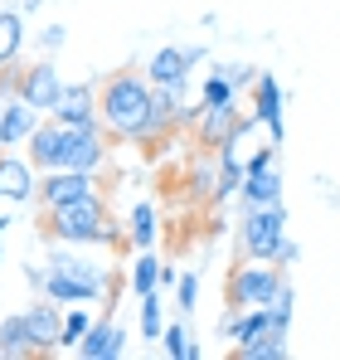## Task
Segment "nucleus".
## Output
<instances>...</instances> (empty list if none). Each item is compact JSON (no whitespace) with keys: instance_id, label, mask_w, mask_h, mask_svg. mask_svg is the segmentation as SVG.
Wrapping results in <instances>:
<instances>
[{"instance_id":"1a4fd4ad","label":"nucleus","mask_w":340,"mask_h":360,"mask_svg":"<svg viewBox=\"0 0 340 360\" xmlns=\"http://www.w3.org/2000/svg\"><path fill=\"white\" fill-rule=\"evenodd\" d=\"M248 127H253V117H238L233 103H224V108H209V103H204V117L195 127V146H200V151H219L233 136H243Z\"/></svg>"},{"instance_id":"2f4dec72","label":"nucleus","mask_w":340,"mask_h":360,"mask_svg":"<svg viewBox=\"0 0 340 360\" xmlns=\"http://www.w3.org/2000/svg\"><path fill=\"white\" fill-rule=\"evenodd\" d=\"M224 229H228V219H219V214H214V219H209V239H224Z\"/></svg>"},{"instance_id":"6e6552de","label":"nucleus","mask_w":340,"mask_h":360,"mask_svg":"<svg viewBox=\"0 0 340 360\" xmlns=\"http://www.w3.org/2000/svg\"><path fill=\"white\" fill-rule=\"evenodd\" d=\"M39 200V166L30 156L0 151V205H30Z\"/></svg>"},{"instance_id":"4468645a","label":"nucleus","mask_w":340,"mask_h":360,"mask_svg":"<svg viewBox=\"0 0 340 360\" xmlns=\"http://www.w3.org/2000/svg\"><path fill=\"white\" fill-rule=\"evenodd\" d=\"M78 356H83V360H122V356H126V331L117 326L112 316H98L93 331L83 336Z\"/></svg>"},{"instance_id":"72a5a7b5","label":"nucleus","mask_w":340,"mask_h":360,"mask_svg":"<svg viewBox=\"0 0 340 360\" xmlns=\"http://www.w3.org/2000/svg\"><path fill=\"white\" fill-rule=\"evenodd\" d=\"M5 229H10V219H5V214H0V239H5Z\"/></svg>"},{"instance_id":"e433bc0d","label":"nucleus","mask_w":340,"mask_h":360,"mask_svg":"<svg viewBox=\"0 0 340 360\" xmlns=\"http://www.w3.org/2000/svg\"><path fill=\"white\" fill-rule=\"evenodd\" d=\"M0 151H5V146H0Z\"/></svg>"},{"instance_id":"7ed1b4c3","label":"nucleus","mask_w":340,"mask_h":360,"mask_svg":"<svg viewBox=\"0 0 340 360\" xmlns=\"http://www.w3.org/2000/svg\"><path fill=\"white\" fill-rule=\"evenodd\" d=\"M238 239H243V253L248 258H258V263H273V253H277V243L287 239V205H253V210H243V219H238Z\"/></svg>"},{"instance_id":"dca6fc26","label":"nucleus","mask_w":340,"mask_h":360,"mask_svg":"<svg viewBox=\"0 0 340 360\" xmlns=\"http://www.w3.org/2000/svg\"><path fill=\"white\" fill-rule=\"evenodd\" d=\"M282 200V171L277 166H263V171H243V190H238V205L253 210V205H277Z\"/></svg>"},{"instance_id":"0eeeda50","label":"nucleus","mask_w":340,"mask_h":360,"mask_svg":"<svg viewBox=\"0 0 340 360\" xmlns=\"http://www.w3.org/2000/svg\"><path fill=\"white\" fill-rule=\"evenodd\" d=\"M83 195H98V176L93 171H39V210H58L73 205Z\"/></svg>"},{"instance_id":"c756f323","label":"nucleus","mask_w":340,"mask_h":360,"mask_svg":"<svg viewBox=\"0 0 340 360\" xmlns=\"http://www.w3.org/2000/svg\"><path fill=\"white\" fill-rule=\"evenodd\" d=\"M63 44H68V30H63V25H49V30H39V54H49V59H54Z\"/></svg>"},{"instance_id":"6ab92c4d","label":"nucleus","mask_w":340,"mask_h":360,"mask_svg":"<svg viewBox=\"0 0 340 360\" xmlns=\"http://www.w3.org/2000/svg\"><path fill=\"white\" fill-rule=\"evenodd\" d=\"M20 356H34V336H30L25 311L0 321V360H20Z\"/></svg>"},{"instance_id":"c85d7f7f","label":"nucleus","mask_w":340,"mask_h":360,"mask_svg":"<svg viewBox=\"0 0 340 360\" xmlns=\"http://www.w3.org/2000/svg\"><path fill=\"white\" fill-rule=\"evenodd\" d=\"M219 73H224L228 83H233V93H238V88H253V83H258V68H253V63H224Z\"/></svg>"},{"instance_id":"cd10ccee","label":"nucleus","mask_w":340,"mask_h":360,"mask_svg":"<svg viewBox=\"0 0 340 360\" xmlns=\"http://www.w3.org/2000/svg\"><path fill=\"white\" fill-rule=\"evenodd\" d=\"M175 307H180L185 316L200 307V278H195V273H180V278H175Z\"/></svg>"},{"instance_id":"4be33fe9","label":"nucleus","mask_w":340,"mask_h":360,"mask_svg":"<svg viewBox=\"0 0 340 360\" xmlns=\"http://www.w3.org/2000/svg\"><path fill=\"white\" fill-rule=\"evenodd\" d=\"M93 311H88V302H78L73 311H63V331H58V351H78L83 346V336L93 331Z\"/></svg>"},{"instance_id":"5701e85b","label":"nucleus","mask_w":340,"mask_h":360,"mask_svg":"<svg viewBox=\"0 0 340 360\" xmlns=\"http://www.w3.org/2000/svg\"><path fill=\"white\" fill-rule=\"evenodd\" d=\"M126 283H131V292H136V297L156 292V288H161V258H156L151 248H141V258H136V263H131V273H126Z\"/></svg>"},{"instance_id":"423d86ee","label":"nucleus","mask_w":340,"mask_h":360,"mask_svg":"<svg viewBox=\"0 0 340 360\" xmlns=\"http://www.w3.org/2000/svg\"><path fill=\"white\" fill-rule=\"evenodd\" d=\"M112 136L103 131V122L98 127H68V146H63V171H93V176H103V166H107V156H112V146H107Z\"/></svg>"},{"instance_id":"f8f14e48","label":"nucleus","mask_w":340,"mask_h":360,"mask_svg":"<svg viewBox=\"0 0 340 360\" xmlns=\"http://www.w3.org/2000/svg\"><path fill=\"white\" fill-rule=\"evenodd\" d=\"M44 122V112L39 108H30L20 93L15 98H5V108H0V146L10 151V146H25L30 136H34V127Z\"/></svg>"},{"instance_id":"39448f33","label":"nucleus","mask_w":340,"mask_h":360,"mask_svg":"<svg viewBox=\"0 0 340 360\" xmlns=\"http://www.w3.org/2000/svg\"><path fill=\"white\" fill-rule=\"evenodd\" d=\"M63 88H68V83L58 78V68H54V59H49V54H39L30 68H20V83H15V93H20L30 108H39L44 117H54Z\"/></svg>"},{"instance_id":"412c9836","label":"nucleus","mask_w":340,"mask_h":360,"mask_svg":"<svg viewBox=\"0 0 340 360\" xmlns=\"http://www.w3.org/2000/svg\"><path fill=\"white\" fill-rule=\"evenodd\" d=\"M126 234H131V248H151V243H156V205H151V200H136V205H131Z\"/></svg>"},{"instance_id":"9d476101","label":"nucleus","mask_w":340,"mask_h":360,"mask_svg":"<svg viewBox=\"0 0 340 360\" xmlns=\"http://www.w3.org/2000/svg\"><path fill=\"white\" fill-rule=\"evenodd\" d=\"M248 117L258 122V127H268L273 146H282V88H277L273 73H258V83H253V112Z\"/></svg>"},{"instance_id":"7c9ffc66","label":"nucleus","mask_w":340,"mask_h":360,"mask_svg":"<svg viewBox=\"0 0 340 360\" xmlns=\"http://www.w3.org/2000/svg\"><path fill=\"white\" fill-rule=\"evenodd\" d=\"M273 263H277V268L296 263V243H292V239H282V243H277V253H273Z\"/></svg>"},{"instance_id":"9b49d317","label":"nucleus","mask_w":340,"mask_h":360,"mask_svg":"<svg viewBox=\"0 0 340 360\" xmlns=\"http://www.w3.org/2000/svg\"><path fill=\"white\" fill-rule=\"evenodd\" d=\"M25 146H30L25 156H30L39 171H58V161H63V146H68V122L44 117L39 127H34V136H30Z\"/></svg>"},{"instance_id":"f704fd0d","label":"nucleus","mask_w":340,"mask_h":360,"mask_svg":"<svg viewBox=\"0 0 340 360\" xmlns=\"http://www.w3.org/2000/svg\"><path fill=\"white\" fill-rule=\"evenodd\" d=\"M0 263H5V239H0Z\"/></svg>"},{"instance_id":"20e7f679","label":"nucleus","mask_w":340,"mask_h":360,"mask_svg":"<svg viewBox=\"0 0 340 360\" xmlns=\"http://www.w3.org/2000/svg\"><path fill=\"white\" fill-rule=\"evenodd\" d=\"M277 283H282V268H273V263H243V268H233L228 273V307H268L273 292H277Z\"/></svg>"},{"instance_id":"bb28decb","label":"nucleus","mask_w":340,"mask_h":360,"mask_svg":"<svg viewBox=\"0 0 340 360\" xmlns=\"http://www.w3.org/2000/svg\"><path fill=\"white\" fill-rule=\"evenodd\" d=\"M98 248H107V253H122V248H131V234H126V224L122 219H103V234H98Z\"/></svg>"},{"instance_id":"f257e3e1","label":"nucleus","mask_w":340,"mask_h":360,"mask_svg":"<svg viewBox=\"0 0 340 360\" xmlns=\"http://www.w3.org/2000/svg\"><path fill=\"white\" fill-rule=\"evenodd\" d=\"M146 112H151V78L146 73L122 68L98 83V122L112 141H136L146 127Z\"/></svg>"},{"instance_id":"b1692460","label":"nucleus","mask_w":340,"mask_h":360,"mask_svg":"<svg viewBox=\"0 0 340 360\" xmlns=\"http://www.w3.org/2000/svg\"><path fill=\"white\" fill-rule=\"evenodd\" d=\"M161 351H166L170 360H200V341L190 336L185 321H170L166 331H161Z\"/></svg>"},{"instance_id":"473e14b6","label":"nucleus","mask_w":340,"mask_h":360,"mask_svg":"<svg viewBox=\"0 0 340 360\" xmlns=\"http://www.w3.org/2000/svg\"><path fill=\"white\" fill-rule=\"evenodd\" d=\"M20 10H25V15H30V10H44V0H25Z\"/></svg>"},{"instance_id":"a211bd4d","label":"nucleus","mask_w":340,"mask_h":360,"mask_svg":"<svg viewBox=\"0 0 340 360\" xmlns=\"http://www.w3.org/2000/svg\"><path fill=\"white\" fill-rule=\"evenodd\" d=\"M233 360H287V326H263L253 341L233 346Z\"/></svg>"},{"instance_id":"f3484780","label":"nucleus","mask_w":340,"mask_h":360,"mask_svg":"<svg viewBox=\"0 0 340 360\" xmlns=\"http://www.w3.org/2000/svg\"><path fill=\"white\" fill-rule=\"evenodd\" d=\"M190 68H195V63L185 59V49H156V54H151V59H146V78H151V83H166V88H185V83H190Z\"/></svg>"},{"instance_id":"c9c22d12","label":"nucleus","mask_w":340,"mask_h":360,"mask_svg":"<svg viewBox=\"0 0 340 360\" xmlns=\"http://www.w3.org/2000/svg\"><path fill=\"white\" fill-rule=\"evenodd\" d=\"M5 68H10V63H0V73H5Z\"/></svg>"},{"instance_id":"393cba45","label":"nucleus","mask_w":340,"mask_h":360,"mask_svg":"<svg viewBox=\"0 0 340 360\" xmlns=\"http://www.w3.org/2000/svg\"><path fill=\"white\" fill-rule=\"evenodd\" d=\"M161 331H166V321H161V292H146L141 297V336L161 341Z\"/></svg>"},{"instance_id":"2eb2a0df","label":"nucleus","mask_w":340,"mask_h":360,"mask_svg":"<svg viewBox=\"0 0 340 360\" xmlns=\"http://www.w3.org/2000/svg\"><path fill=\"white\" fill-rule=\"evenodd\" d=\"M54 117L68 122V127H98V88L93 83H68L54 108Z\"/></svg>"},{"instance_id":"aec40b11","label":"nucleus","mask_w":340,"mask_h":360,"mask_svg":"<svg viewBox=\"0 0 340 360\" xmlns=\"http://www.w3.org/2000/svg\"><path fill=\"white\" fill-rule=\"evenodd\" d=\"M25 54V10H0V63H20Z\"/></svg>"},{"instance_id":"a878e982","label":"nucleus","mask_w":340,"mask_h":360,"mask_svg":"<svg viewBox=\"0 0 340 360\" xmlns=\"http://www.w3.org/2000/svg\"><path fill=\"white\" fill-rule=\"evenodd\" d=\"M200 98H204V103H209V108H224V103H233V98H238V93H233V83H228L224 73H219V68H214V73H209V78H204V83H200Z\"/></svg>"},{"instance_id":"ddd939ff","label":"nucleus","mask_w":340,"mask_h":360,"mask_svg":"<svg viewBox=\"0 0 340 360\" xmlns=\"http://www.w3.org/2000/svg\"><path fill=\"white\" fill-rule=\"evenodd\" d=\"M25 321H30V336H34V356H54L58 331H63V311L54 307V297H39L25 311Z\"/></svg>"},{"instance_id":"f03ea898","label":"nucleus","mask_w":340,"mask_h":360,"mask_svg":"<svg viewBox=\"0 0 340 360\" xmlns=\"http://www.w3.org/2000/svg\"><path fill=\"white\" fill-rule=\"evenodd\" d=\"M107 214H112V210H107L103 190H98V195H83V200H73V205L44 210V219H39V239L73 243V248H93L98 234H103V219H107Z\"/></svg>"}]
</instances>
